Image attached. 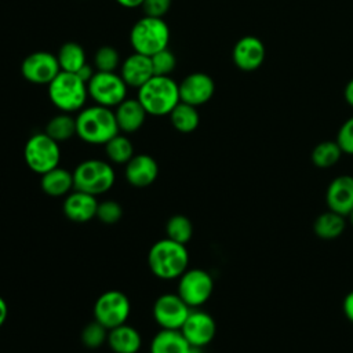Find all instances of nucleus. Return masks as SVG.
Masks as SVG:
<instances>
[{"mask_svg":"<svg viewBox=\"0 0 353 353\" xmlns=\"http://www.w3.org/2000/svg\"><path fill=\"white\" fill-rule=\"evenodd\" d=\"M23 160L33 172L43 175L59 165V143L46 132H36L30 135L25 143Z\"/></svg>","mask_w":353,"mask_h":353,"instance_id":"7","label":"nucleus"},{"mask_svg":"<svg viewBox=\"0 0 353 353\" xmlns=\"http://www.w3.org/2000/svg\"><path fill=\"white\" fill-rule=\"evenodd\" d=\"M61 72L57 55L48 51L29 54L21 63L22 77L32 84H50Z\"/></svg>","mask_w":353,"mask_h":353,"instance_id":"12","label":"nucleus"},{"mask_svg":"<svg viewBox=\"0 0 353 353\" xmlns=\"http://www.w3.org/2000/svg\"><path fill=\"white\" fill-rule=\"evenodd\" d=\"M98 203L97 196L73 189L68 196H65L62 211L69 221L84 223L97 218Z\"/></svg>","mask_w":353,"mask_h":353,"instance_id":"17","label":"nucleus"},{"mask_svg":"<svg viewBox=\"0 0 353 353\" xmlns=\"http://www.w3.org/2000/svg\"><path fill=\"white\" fill-rule=\"evenodd\" d=\"M266 58L263 41L252 34L243 36L236 41L232 50V59L237 69L243 72H254L262 66Z\"/></svg>","mask_w":353,"mask_h":353,"instance_id":"14","label":"nucleus"},{"mask_svg":"<svg viewBox=\"0 0 353 353\" xmlns=\"http://www.w3.org/2000/svg\"><path fill=\"white\" fill-rule=\"evenodd\" d=\"M343 98L346 101V103L353 108V77L346 83L345 88H343Z\"/></svg>","mask_w":353,"mask_h":353,"instance_id":"39","label":"nucleus"},{"mask_svg":"<svg viewBox=\"0 0 353 353\" xmlns=\"http://www.w3.org/2000/svg\"><path fill=\"white\" fill-rule=\"evenodd\" d=\"M116 3L124 8H137L141 7L143 0H116Z\"/></svg>","mask_w":353,"mask_h":353,"instance_id":"41","label":"nucleus"},{"mask_svg":"<svg viewBox=\"0 0 353 353\" xmlns=\"http://www.w3.org/2000/svg\"><path fill=\"white\" fill-rule=\"evenodd\" d=\"M95 68L92 66V65H90V63H85V65H83L77 72H76V74L84 81V83H88L91 79H92V76L95 74Z\"/></svg>","mask_w":353,"mask_h":353,"instance_id":"38","label":"nucleus"},{"mask_svg":"<svg viewBox=\"0 0 353 353\" xmlns=\"http://www.w3.org/2000/svg\"><path fill=\"white\" fill-rule=\"evenodd\" d=\"M57 59L62 72L76 73L83 65L87 63L84 48L76 41L63 43L57 54Z\"/></svg>","mask_w":353,"mask_h":353,"instance_id":"26","label":"nucleus"},{"mask_svg":"<svg viewBox=\"0 0 353 353\" xmlns=\"http://www.w3.org/2000/svg\"><path fill=\"white\" fill-rule=\"evenodd\" d=\"M105 154L112 164H127L134 156V146L131 141L123 135L117 134L109 139L105 145Z\"/></svg>","mask_w":353,"mask_h":353,"instance_id":"28","label":"nucleus"},{"mask_svg":"<svg viewBox=\"0 0 353 353\" xmlns=\"http://www.w3.org/2000/svg\"><path fill=\"white\" fill-rule=\"evenodd\" d=\"M170 28L163 18L143 15L138 19L130 32V43L134 52L148 57L164 50L170 43Z\"/></svg>","mask_w":353,"mask_h":353,"instance_id":"5","label":"nucleus"},{"mask_svg":"<svg viewBox=\"0 0 353 353\" xmlns=\"http://www.w3.org/2000/svg\"><path fill=\"white\" fill-rule=\"evenodd\" d=\"M106 343L113 353H138L142 347V336L135 327L124 323L109 330Z\"/></svg>","mask_w":353,"mask_h":353,"instance_id":"21","label":"nucleus"},{"mask_svg":"<svg viewBox=\"0 0 353 353\" xmlns=\"http://www.w3.org/2000/svg\"><path fill=\"white\" fill-rule=\"evenodd\" d=\"M335 141L343 154L353 156V116H350L341 124Z\"/></svg>","mask_w":353,"mask_h":353,"instance_id":"35","label":"nucleus"},{"mask_svg":"<svg viewBox=\"0 0 353 353\" xmlns=\"http://www.w3.org/2000/svg\"><path fill=\"white\" fill-rule=\"evenodd\" d=\"M74 189L99 196L110 190L116 182V172L112 163L101 159H87L73 170Z\"/></svg>","mask_w":353,"mask_h":353,"instance_id":"6","label":"nucleus"},{"mask_svg":"<svg viewBox=\"0 0 353 353\" xmlns=\"http://www.w3.org/2000/svg\"><path fill=\"white\" fill-rule=\"evenodd\" d=\"M108 334H109L108 328H105L97 320H92L83 328L80 339L87 349L94 350V349H99L103 343L108 342Z\"/></svg>","mask_w":353,"mask_h":353,"instance_id":"31","label":"nucleus"},{"mask_svg":"<svg viewBox=\"0 0 353 353\" xmlns=\"http://www.w3.org/2000/svg\"><path fill=\"white\" fill-rule=\"evenodd\" d=\"M342 154L336 141H323L313 148L310 159L317 168H331L341 160Z\"/></svg>","mask_w":353,"mask_h":353,"instance_id":"29","label":"nucleus"},{"mask_svg":"<svg viewBox=\"0 0 353 353\" xmlns=\"http://www.w3.org/2000/svg\"><path fill=\"white\" fill-rule=\"evenodd\" d=\"M327 208L347 216L353 210V176L338 175L327 186L325 190Z\"/></svg>","mask_w":353,"mask_h":353,"instance_id":"16","label":"nucleus"},{"mask_svg":"<svg viewBox=\"0 0 353 353\" xmlns=\"http://www.w3.org/2000/svg\"><path fill=\"white\" fill-rule=\"evenodd\" d=\"M181 332L192 346L203 349L215 338L216 323L210 313L200 310L199 307L192 309Z\"/></svg>","mask_w":353,"mask_h":353,"instance_id":"13","label":"nucleus"},{"mask_svg":"<svg viewBox=\"0 0 353 353\" xmlns=\"http://www.w3.org/2000/svg\"><path fill=\"white\" fill-rule=\"evenodd\" d=\"M44 132L58 143L69 141L76 135V117L72 113L61 112L48 120Z\"/></svg>","mask_w":353,"mask_h":353,"instance_id":"27","label":"nucleus"},{"mask_svg":"<svg viewBox=\"0 0 353 353\" xmlns=\"http://www.w3.org/2000/svg\"><path fill=\"white\" fill-rule=\"evenodd\" d=\"M192 236H193V223L186 215L176 214L168 218L165 223V237L176 243L186 244L188 241H190Z\"/></svg>","mask_w":353,"mask_h":353,"instance_id":"30","label":"nucleus"},{"mask_svg":"<svg viewBox=\"0 0 353 353\" xmlns=\"http://www.w3.org/2000/svg\"><path fill=\"white\" fill-rule=\"evenodd\" d=\"M131 313L130 298L119 290L102 292L94 303V320L112 330L127 323Z\"/></svg>","mask_w":353,"mask_h":353,"instance_id":"9","label":"nucleus"},{"mask_svg":"<svg viewBox=\"0 0 353 353\" xmlns=\"http://www.w3.org/2000/svg\"><path fill=\"white\" fill-rule=\"evenodd\" d=\"M190 307L178 294H163L153 303V319L161 330H181Z\"/></svg>","mask_w":353,"mask_h":353,"instance_id":"11","label":"nucleus"},{"mask_svg":"<svg viewBox=\"0 0 353 353\" xmlns=\"http://www.w3.org/2000/svg\"><path fill=\"white\" fill-rule=\"evenodd\" d=\"M342 310H343V314L345 317L353 323V290L349 291L345 298H343V302H342Z\"/></svg>","mask_w":353,"mask_h":353,"instance_id":"37","label":"nucleus"},{"mask_svg":"<svg viewBox=\"0 0 353 353\" xmlns=\"http://www.w3.org/2000/svg\"><path fill=\"white\" fill-rule=\"evenodd\" d=\"M120 66L119 51L112 46H102L95 51L94 68L97 72H116Z\"/></svg>","mask_w":353,"mask_h":353,"instance_id":"32","label":"nucleus"},{"mask_svg":"<svg viewBox=\"0 0 353 353\" xmlns=\"http://www.w3.org/2000/svg\"><path fill=\"white\" fill-rule=\"evenodd\" d=\"M138 101L150 116H168L181 102L179 85L170 76H153L138 88Z\"/></svg>","mask_w":353,"mask_h":353,"instance_id":"3","label":"nucleus"},{"mask_svg":"<svg viewBox=\"0 0 353 353\" xmlns=\"http://www.w3.org/2000/svg\"><path fill=\"white\" fill-rule=\"evenodd\" d=\"M8 317V305L3 296H0V328L4 325Z\"/></svg>","mask_w":353,"mask_h":353,"instance_id":"40","label":"nucleus"},{"mask_svg":"<svg viewBox=\"0 0 353 353\" xmlns=\"http://www.w3.org/2000/svg\"><path fill=\"white\" fill-rule=\"evenodd\" d=\"M48 97L52 105L61 112H80L88 98L87 83H84L76 73L61 70L48 84Z\"/></svg>","mask_w":353,"mask_h":353,"instance_id":"4","label":"nucleus"},{"mask_svg":"<svg viewBox=\"0 0 353 353\" xmlns=\"http://www.w3.org/2000/svg\"><path fill=\"white\" fill-rule=\"evenodd\" d=\"M171 7V0H143L141 8L143 15L153 18H163Z\"/></svg>","mask_w":353,"mask_h":353,"instance_id":"36","label":"nucleus"},{"mask_svg":"<svg viewBox=\"0 0 353 353\" xmlns=\"http://www.w3.org/2000/svg\"><path fill=\"white\" fill-rule=\"evenodd\" d=\"M123 216V208L116 200H103L98 203L97 218L105 225H113Z\"/></svg>","mask_w":353,"mask_h":353,"instance_id":"34","label":"nucleus"},{"mask_svg":"<svg viewBox=\"0 0 353 353\" xmlns=\"http://www.w3.org/2000/svg\"><path fill=\"white\" fill-rule=\"evenodd\" d=\"M114 116L120 132L132 134L143 125L148 113L138 98H125L116 106Z\"/></svg>","mask_w":353,"mask_h":353,"instance_id":"20","label":"nucleus"},{"mask_svg":"<svg viewBox=\"0 0 353 353\" xmlns=\"http://www.w3.org/2000/svg\"><path fill=\"white\" fill-rule=\"evenodd\" d=\"M40 186L50 197H65L74 189L73 172L58 165L41 175Z\"/></svg>","mask_w":353,"mask_h":353,"instance_id":"23","label":"nucleus"},{"mask_svg":"<svg viewBox=\"0 0 353 353\" xmlns=\"http://www.w3.org/2000/svg\"><path fill=\"white\" fill-rule=\"evenodd\" d=\"M214 279L200 268L186 269L178 279L176 294L186 302L190 309L203 306L212 295Z\"/></svg>","mask_w":353,"mask_h":353,"instance_id":"8","label":"nucleus"},{"mask_svg":"<svg viewBox=\"0 0 353 353\" xmlns=\"http://www.w3.org/2000/svg\"><path fill=\"white\" fill-rule=\"evenodd\" d=\"M120 132L114 110L101 105L83 108L76 116V135L90 145H105Z\"/></svg>","mask_w":353,"mask_h":353,"instance_id":"1","label":"nucleus"},{"mask_svg":"<svg viewBox=\"0 0 353 353\" xmlns=\"http://www.w3.org/2000/svg\"><path fill=\"white\" fill-rule=\"evenodd\" d=\"M178 85L181 101L196 108L207 103L215 92V83L212 77L203 72L188 74Z\"/></svg>","mask_w":353,"mask_h":353,"instance_id":"15","label":"nucleus"},{"mask_svg":"<svg viewBox=\"0 0 353 353\" xmlns=\"http://www.w3.org/2000/svg\"><path fill=\"white\" fill-rule=\"evenodd\" d=\"M150 61L154 76H170L176 66V58L168 47L153 54L150 57Z\"/></svg>","mask_w":353,"mask_h":353,"instance_id":"33","label":"nucleus"},{"mask_svg":"<svg viewBox=\"0 0 353 353\" xmlns=\"http://www.w3.org/2000/svg\"><path fill=\"white\" fill-rule=\"evenodd\" d=\"M150 353H193V346L186 341L181 330H161L153 336Z\"/></svg>","mask_w":353,"mask_h":353,"instance_id":"22","label":"nucleus"},{"mask_svg":"<svg viewBox=\"0 0 353 353\" xmlns=\"http://www.w3.org/2000/svg\"><path fill=\"white\" fill-rule=\"evenodd\" d=\"M150 272L161 280H178L188 269L189 252L185 244L168 237L156 241L148 252Z\"/></svg>","mask_w":353,"mask_h":353,"instance_id":"2","label":"nucleus"},{"mask_svg":"<svg viewBox=\"0 0 353 353\" xmlns=\"http://www.w3.org/2000/svg\"><path fill=\"white\" fill-rule=\"evenodd\" d=\"M124 176L134 188H146L152 185L159 176L157 161L145 153L134 154L125 164Z\"/></svg>","mask_w":353,"mask_h":353,"instance_id":"18","label":"nucleus"},{"mask_svg":"<svg viewBox=\"0 0 353 353\" xmlns=\"http://www.w3.org/2000/svg\"><path fill=\"white\" fill-rule=\"evenodd\" d=\"M120 76L128 87L138 90L154 76L150 57L132 52L120 65Z\"/></svg>","mask_w":353,"mask_h":353,"instance_id":"19","label":"nucleus"},{"mask_svg":"<svg viewBox=\"0 0 353 353\" xmlns=\"http://www.w3.org/2000/svg\"><path fill=\"white\" fill-rule=\"evenodd\" d=\"M88 97L101 106L116 108L127 98L128 85L116 72H95L87 83Z\"/></svg>","mask_w":353,"mask_h":353,"instance_id":"10","label":"nucleus"},{"mask_svg":"<svg viewBox=\"0 0 353 353\" xmlns=\"http://www.w3.org/2000/svg\"><path fill=\"white\" fill-rule=\"evenodd\" d=\"M346 218H347V221H349V223H350V225H352V226H353V210H352V211H350V214H349V215H347V216H346Z\"/></svg>","mask_w":353,"mask_h":353,"instance_id":"42","label":"nucleus"},{"mask_svg":"<svg viewBox=\"0 0 353 353\" xmlns=\"http://www.w3.org/2000/svg\"><path fill=\"white\" fill-rule=\"evenodd\" d=\"M172 127L182 134L193 132L200 123V114L197 108L185 102H179L168 114Z\"/></svg>","mask_w":353,"mask_h":353,"instance_id":"25","label":"nucleus"},{"mask_svg":"<svg viewBox=\"0 0 353 353\" xmlns=\"http://www.w3.org/2000/svg\"><path fill=\"white\" fill-rule=\"evenodd\" d=\"M346 216L327 210L316 216L313 222V232L321 240H335L342 236L346 229Z\"/></svg>","mask_w":353,"mask_h":353,"instance_id":"24","label":"nucleus"}]
</instances>
